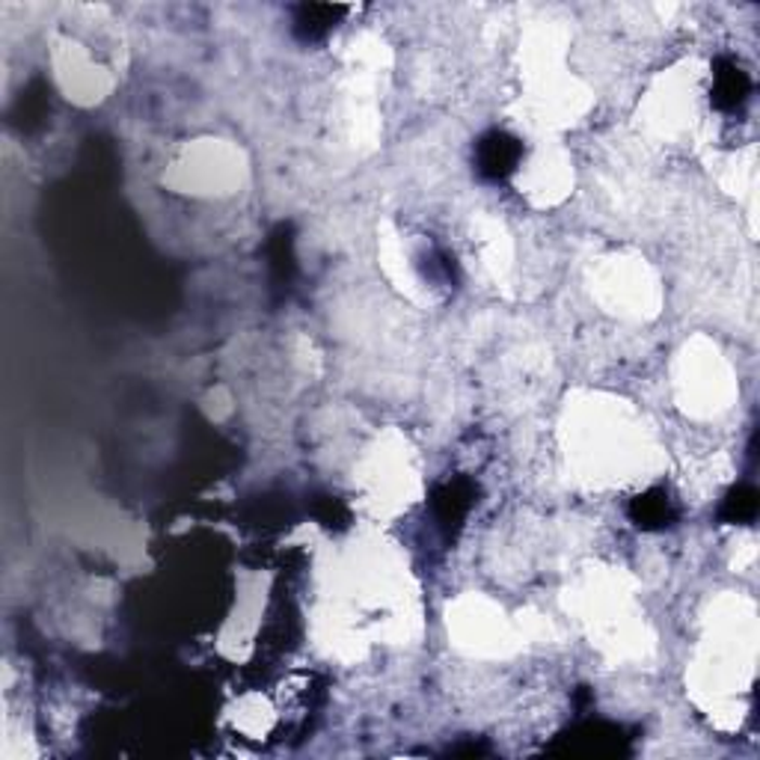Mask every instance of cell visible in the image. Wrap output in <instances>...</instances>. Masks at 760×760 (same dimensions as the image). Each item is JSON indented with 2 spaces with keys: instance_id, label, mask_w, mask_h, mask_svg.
<instances>
[{
  "instance_id": "cell-3",
  "label": "cell",
  "mask_w": 760,
  "mask_h": 760,
  "mask_svg": "<svg viewBox=\"0 0 760 760\" xmlns=\"http://www.w3.org/2000/svg\"><path fill=\"white\" fill-rule=\"evenodd\" d=\"M749 90H751L749 75H746L737 63H731V60H719V63H715L713 104L719 107V111H734L737 104L746 101Z\"/></svg>"
},
{
  "instance_id": "cell-2",
  "label": "cell",
  "mask_w": 760,
  "mask_h": 760,
  "mask_svg": "<svg viewBox=\"0 0 760 760\" xmlns=\"http://www.w3.org/2000/svg\"><path fill=\"white\" fill-rule=\"evenodd\" d=\"M472 496H476V493H472V484L467 479H455L440 484L434 491V499H431L436 520L446 525V529L458 525L460 520L467 517V511H470Z\"/></svg>"
},
{
  "instance_id": "cell-7",
  "label": "cell",
  "mask_w": 760,
  "mask_h": 760,
  "mask_svg": "<svg viewBox=\"0 0 760 760\" xmlns=\"http://www.w3.org/2000/svg\"><path fill=\"white\" fill-rule=\"evenodd\" d=\"M268 258H270V270H274V280L289 282L291 268H294V258H291L289 226H280V229H277V236L270 238Z\"/></svg>"
},
{
  "instance_id": "cell-6",
  "label": "cell",
  "mask_w": 760,
  "mask_h": 760,
  "mask_svg": "<svg viewBox=\"0 0 760 760\" xmlns=\"http://www.w3.org/2000/svg\"><path fill=\"white\" fill-rule=\"evenodd\" d=\"M758 515V491L749 487V484H739L734 491L727 493L725 503L719 508V517L725 523H751Z\"/></svg>"
},
{
  "instance_id": "cell-8",
  "label": "cell",
  "mask_w": 760,
  "mask_h": 760,
  "mask_svg": "<svg viewBox=\"0 0 760 760\" xmlns=\"http://www.w3.org/2000/svg\"><path fill=\"white\" fill-rule=\"evenodd\" d=\"M315 517L327 525V529H342L347 523V508L339 499H321L315 505Z\"/></svg>"
},
{
  "instance_id": "cell-1",
  "label": "cell",
  "mask_w": 760,
  "mask_h": 760,
  "mask_svg": "<svg viewBox=\"0 0 760 760\" xmlns=\"http://www.w3.org/2000/svg\"><path fill=\"white\" fill-rule=\"evenodd\" d=\"M520 155H523V145L517 137L505 135V131H491L476 145V167L484 179L499 181L515 173Z\"/></svg>"
},
{
  "instance_id": "cell-5",
  "label": "cell",
  "mask_w": 760,
  "mask_h": 760,
  "mask_svg": "<svg viewBox=\"0 0 760 760\" xmlns=\"http://www.w3.org/2000/svg\"><path fill=\"white\" fill-rule=\"evenodd\" d=\"M630 517L633 523L642 525V529H666L677 520V511L671 505L669 493L662 487H654V491L642 493L630 503Z\"/></svg>"
},
{
  "instance_id": "cell-4",
  "label": "cell",
  "mask_w": 760,
  "mask_h": 760,
  "mask_svg": "<svg viewBox=\"0 0 760 760\" xmlns=\"http://www.w3.org/2000/svg\"><path fill=\"white\" fill-rule=\"evenodd\" d=\"M345 12V7H330V3H303L294 10V36L303 42H318L333 30Z\"/></svg>"
}]
</instances>
